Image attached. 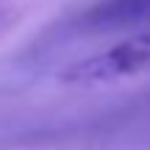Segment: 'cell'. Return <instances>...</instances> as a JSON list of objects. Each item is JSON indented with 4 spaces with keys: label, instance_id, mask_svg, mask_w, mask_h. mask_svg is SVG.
Wrapping results in <instances>:
<instances>
[{
    "label": "cell",
    "instance_id": "7a4b0ae2",
    "mask_svg": "<svg viewBox=\"0 0 150 150\" xmlns=\"http://www.w3.org/2000/svg\"><path fill=\"white\" fill-rule=\"evenodd\" d=\"M150 22V0H100L75 20L78 33H111Z\"/></svg>",
    "mask_w": 150,
    "mask_h": 150
},
{
    "label": "cell",
    "instance_id": "6da1fadb",
    "mask_svg": "<svg viewBox=\"0 0 150 150\" xmlns=\"http://www.w3.org/2000/svg\"><path fill=\"white\" fill-rule=\"evenodd\" d=\"M142 72H150V28L111 45L103 53H95L78 64L67 67L61 72V81L75 86H95Z\"/></svg>",
    "mask_w": 150,
    "mask_h": 150
}]
</instances>
